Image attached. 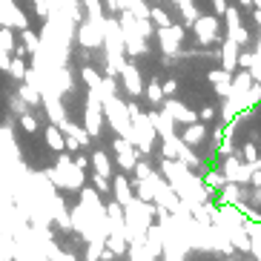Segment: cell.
I'll use <instances>...</instances> for the list:
<instances>
[{
  "instance_id": "9c48e42d",
  "label": "cell",
  "mask_w": 261,
  "mask_h": 261,
  "mask_svg": "<svg viewBox=\"0 0 261 261\" xmlns=\"http://www.w3.org/2000/svg\"><path fill=\"white\" fill-rule=\"evenodd\" d=\"M121 72H123V81H126V89H129L132 95H138L141 92V77H138V72L132 69V63H123Z\"/></svg>"
},
{
  "instance_id": "4fadbf2b",
  "label": "cell",
  "mask_w": 261,
  "mask_h": 261,
  "mask_svg": "<svg viewBox=\"0 0 261 261\" xmlns=\"http://www.w3.org/2000/svg\"><path fill=\"white\" fill-rule=\"evenodd\" d=\"M115 190H118V198H121V204L123 207H126V204H129V187H126V181H123V178H118V184H115Z\"/></svg>"
},
{
  "instance_id": "8fae6325",
  "label": "cell",
  "mask_w": 261,
  "mask_h": 261,
  "mask_svg": "<svg viewBox=\"0 0 261 261\" xmlns=\"http://www.w3.org/2000/svg\"><path fill=\"white\" fill-rule=\"evenodd\" d=\"M178 161L184 164V167H190V169H198L201 158H195V155H192L190 144H181V149H178Z\"/></svg>"
},
{
  "instance_id": "d6986e66",
  "label": "cell",
  "mask_w": 261,
  "mask_h": 261,
  "mask_svg": "<svg viewBox=\"0 0 261 261\" xmlns=\"http://www.w3.org/2000/svg\"><path fill=\"white\" fill-rule=\"evenodd\" d=\"M161 89H164V95H167V98H172V95L178 92V84H175V81H167V84H164Z\"/></svg>"
},
{
  "instance_id": "7402d4cb",
  "label": "cell",
  "mask_w": 261,
  "mask_h": 261,
  "mask_svg": "<svg viewBox=\"0 0 261 261\" xmlns=\"http://www.w3.org/2000/svg\"><path fill=\"white\" fill-rule=\"evenodd\" d=\"M238 6H247V9H250V6H253V0H238Z\"/></svg>"
},
{
  "instance_id": "6da1fadb",
  "label": "cell",
  "mask_w": 261,
  "mask_h": 261,
  "mask_svg": "<svg viewBox=\"0 0 261 261\" xmlns=\"http://www.w3.org/2000/svg\"><path fill=\"white\" fill-rule=\"evenodd\" d=\"M192 32L198 38L201 46H213L218 40V17L215 15H198V20L192 23Z\"/></svg>"
},
{
  "instance_id": "277c9868",
  "label": "cell",
  "mask_w": 261,
  "mask_h": 261,
  "mask_svg": "<svg viewBox=\"0 0 261 261\" xmlns=\"http://www.w3.org/2000/svg\"><path fill=\"white\" fill-rule=\"evenodd\" d=\"M238 49H241V46H238L236 40H230V38L221 43V66L227 72H236L238 69Z\"/></svg>"
},
{
  "instance_id": "5b68a950",
  "label": "cell",
  "mask_w": 261,
  "mask_h": 261,
  "mask_svg": "<svg viewBox=\"0 0 261 261\" xmlns=\"http://www.w3.org/2000/svg\"><path fill=\"white\" fill-rule=\"evenodd\" d=\"M115 152H118V161H121L123 169H135V146H132V141H115Z\"/></svg>"
},
{
  "instance_id": "603a6c76",
  "label": "cell",
  "mask_w": 261,
  "mask_h": 261,
  "mask_svg": "<svg viewBox=\"0 0 261 261\" xmlns=\"http://www.w3.org/2000/svg\"><path fill=\"white\" fill-rule=\"evenodd\" d=\"M253 167H255V169H261V158H255V161H253Z\"/></svg>"
},
{
  "instance_id": "ffe728a7",
  "label": "cell",
  "mask_w": 261,
  "mask_h": 261,
  "mask_svg": "<svg viewBox=\"0 0 261 261\" xmlns=\"http://www.w3.org/2000/svg\"><path fill=\"white\" fill-rule=\"evenodd\" d=\"M210 3H213V9H215V17L227 12V0H210Z\"/></svg>"
},
{
  "instance_id": "3957f363",
  "label": "cell",
  "mask_w": 261,
  "mask_h": 261,
  "mask_svg": "<svg viewBox=\"0 0 261 261\" xmlns=\"http://www.w3.org/2000/svg\"><path fill=\"white\" fill-rule=\"evenodd\" d=\"M207 77H210V84L215 86V92L221 95V98H227V95L232 92V72H227L224 66L221 69H213Z\"/></svg>"
},
{
  "instance_id": "ba28073f",
  "label": "cell",
  "mask_w": 261,
  "mask_h": 261,
  "mask_svg": "<svg viewBox=\"0 0 261 261\" xmlns=\"http://www.w3.org/2000/svg\"><path fill=\"white\" fill-rule=\"evenodd\" d=\"M250 86H253V75H250V69H244V66H241L238 72H232V92H236V95H247V89H250Z\"/></svg>"
},
{
  "instance_id": "e0dca14e",
  "label": "cell",
  "mask_w": 261,
  "mask_h": 261,
  "mask_svg": "<svg viewBox=\"0 0 261 261\" xmlns=\"http://www.w3.org/2000/svg\"><path fill=\"white\" fill-rule=\"evenodd\" d=\"M95 167H98L100 175H109V161H107V155H103V152L95 155Z\"/></svg>"
},
{
  "instance_id": "7c38bea8",
  "label": "cell",
  "mask_w": 261,
  "mask_h": 261,
  "mask_svg": "<svg viewBox=\"0 0 261 261\" xmlns=\"http://www.w3.org/2000/svg\"><path fill=\"white\" fill-rule=\"evenodd\" d=\"M178 9H181V15H184V23H187V26H192L195 20H198V9L192 6V0H187V3H181Z\"/></svg>"
},
{
  "instance_id": "9a60e30c",
  "label": "cell",
  "mask_w": 261,
  "mask_h": 261,
  "mask_svg": "<svg viewBox=\"0 0 261 261\" xmlns=\"http://www.w3.org/2000/svg\"><path fill=\"white\" fill-rule=\"evenodd\" d=\"M255 158H258V149H255V144H247L244 149H241V161H247V164H253Z\"/></svg>"
},
{
  "instance_id": "cb8c5ba5",
  "label": "cell",
  "mask_w": 261,
  "mask_h": 261,
  "mask_svg": "<svg viewBox=\"0 0 261 261\" xmlns=\"http://www.w3.org/2000/svg\"><path fill=\"white\" fill-rule=\"evenodd\" d=\"M172 3H178V6H181V3H187V0H172Z\"/></svg>"
},
{
  "instance_id": "8992f818",
  "label": "cell",
  "mask_w": 261,
  "mask_h": 261,
  "mask_svg": "<svg viewBox=\"0 0 261 261\" xmlns=\"http://www.w3.org/2000/svg\"><path fill=\"white\" fill-rule=\"evenodd\" d=\"M181 141H184V144H190V146L204 144V141H207V126H204V123H198V121L187 123V129H184V135H181Z\"/></svg>"
},
{
  "instance_id": "ac0fdd59",
  "label": "cell",
  "mask_w": 261,
  "mask_h": 261,
  "mask_svg": "<svg viewBox=\"0 0 261 261\" xmlns=\"http://www.w3.org/2000/svg\"><path fill=\"white\" fill-rule=\"evenodd\" d=\"M215 112H218L215 107H204V109L198 112V118H201V121H213V118H215Z\"/></svg>"
},
{
  "instance_id": "2e32d148",
  "label": "cell",
  "mask_w": 261,
  "mask_h": 261,
  "mask_svg": "<svg viewBox=\"0 0 261 261\" xmlns=\"http://www.w3.org/2000/svg\"><path fill=\"white\" fill-rule=\"evenodd\" d=\"M149 17H152L158 26H169V15L164 12V9H152V12H149Z\"/></svg>"
},
{
  "instance_id": "7a4b0ae2",
  "label": "cell",
  "mask_w": 261,
  "mask_h": 261,
  "mask_svg": "<svg viewBox=\"0 0 261 261\" xmlns=\"http://www.w3.org/2000/svg\"><path fill=\"white\" fill-rule=\"evenodd\" d=\"M158 40H161V49L167 55L178 52L181 46V40H184V26H158Z\"/></svg>"
},
{
  "instance_id": "5bb4252c",
  "label": "cell",
  "mask_w": 261,
  "mask_h": 261,
  "mask_svg": "<svg viewBox=\"0 0 261 261\" xmlns=\"http://www.w3.org/2000/svg\"><path fill=\"white\" fill-rule=\"evenodd\" d=\"M146 95H149V100H152V103H161V100H164V89H161V84H149Z\"/></svg>"
},
{
  "instance_id": "30bf717a",
  "label": "cell",
  "mask_w": 261,
  "mask_h": 261,
  "mask_svg": "<svg viewBox=\"0 0 261 261\" xmlns=\"http://www.w3.org/2000/svg\"><path fill=\"white\" fill-rule=\"evenodd\" d=\"M224 184H227V175H224V172L210 169L207 175H204V187H207L210 192H213V190H224Z\"/></svg>"
},
{
  "instance_id": "44dd1931",
  "label": "cell",
  "mask_w": 261,
  "mask_h": 261,
  "mask_svg": "<svg viewBox=\"0 0 261 261\" xmlns=\"http://www.w3.org/2000/svg\"><path fill=\"white\" fill-rule=\"evenodd\" d=\"M253 20L258 23V29H261V9H255V12H253Z\"/></svg>"
},
{
  "instance_id": "52a82bcc",
  "label": "cell",
  "mask_w": 261,
  "mask_h": 261,
  "mask_svg": "<svg viewBox=\"0 0 261 261\" xmlns=\"http://www.w3.org/2000/svg\"><path fill=\"white\" fill-rule=\"evenodd\" d=\"M167 112L172 115V121H181V123L198 121V115H195V112H190V109H187L184 103H178V100H167Z\"/></svg>"
}]
</instances>
